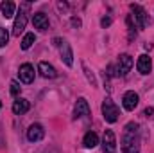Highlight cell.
<instances>
[{
    "instance_id": "obj_21",
    "label": "cell",
    "mask_w": 154,
    "mask_h": 153,
    "mask_svg": "<svg viewBox=\"0 0 154 153\" xmlns=\"http://www.w3.org/2000/svg\"><path fill=\"white\" fill-rule=\"evenodd\" d=\"M20 92H22L20 83H18V81H11V94H13V96H20Z\"/></svg>"
},
{
    "instance_id": "obj_14",
    "label": "cell",
    "mask_w": 154,
    "mask_h": 153,
    "mask_svg": "<svg viewBox=\"0 0 154 153\" xmlns=\"http://www.w3.org/2000/svg\"><path fill=\"white\" fill-rule=\"evenodd\" d=\"M32 24H34V27L39 29V31H47V29H48V18H47L43 13L32 15Z\"/></svg>"
},
{
    "instance_id": "obj_1",
    "label": "cell",
    "mask_w": 154,
    "mask_h": 153,
    "mask_svg": "<svg viewBox=\"0 0 154 153\" xmlns=\"http://www.w3.org/2000/svg\"><path fill=\"white\" fill-rule=\"evenodd\" d=\"M138 124L136 122H127L124 128V135H122V151L124 153H140V132H138Z\"/></svg>"
},
{
    "instance_id": "obj_6",
    "label": "cell",
    "mask_w": 154,
    "mask_h": 153,
    "mask_svg": "<svg viewBox=\"0 0 154 153\" xmlns=\"http://www.w3.org/2000/svg\"><path fill=\"white\" fill-rule=\"evenodd\" d=\"M102 148H104V153H115L116 151V137H115V133H113V130H106L104 132Z\"/></svg>"
},
{
    "instance_id": "obj_16",
    "label": "cell",
    "mask_w": 154,
    "mask_h": 153,
    "mask_svg": "<svg viewBox=\"0 0 154 153\" xmlns=\"http://www.w3.org/2000/svg\"><path fill=\"white\" fill-rule=\"evenodd\" d=\"M0 9H2V16L4 18H11L14 15V11H16V5L11 0H5V2L0 4Z\"/></svg>"
},
{
    "instance_id": "obj_17",
    "label": "cell",
    "mask_w": 154,
    "mask_h": 153,
    "mask_svg": "<svg viewBox=\"0 0 154 153\" xmlns=\"http://www.w3.org/2000/svg\"><path fill=\"white\" fill-rule=\"evenodd\" d=\"M97 144H99V135L95 132H88L84 135V146L86 148H95Z\"/></svg>"
},
{
    "instance_id": "obj_12",
    "label": "cell",
    "mask_w": 154,
    "mask_h": 153,
    "mask_svg": "<svg viewBox=\"0 0 154 153\" xmlns=\"http://www.w3.org/2000/svg\"><path fill=\"white\" fill-rule=\"evenodd\" d=\"M74 114H75L77 119H81V117H88V115H90V105H88V101H86L84 97L77 99V105H75Z\"/></svg>"
},
{
    "instance_id": "obj_8",
    "label": "cell",
    "mask_w": 154,
    "mask_h": 153,
    "mask_svg": "<svg viewBox=\"0 0 154 153\" xmlns=\"http://www.w3.org/2000/svg\"><path fill=\"white\" fill-rule=\"evenodd\" d=\"M133 69V58L129 54H122L118 58V76H127V72Z\"/></svg>"
},
{
    "instance_id": "obj_25",
    "label": "cell",
    "mask_w": 154,
    "mask_h": 153,
    "mask_svg": "<svg viewBox=\"0 0 154 153\" xmlns=\"http://www.w3.org/2000/svg\"><path fill=\"white\" fill-rule=\"evenodd\" d=\"M0 108H2V101H0Z\"/></svg>"
},
{
    "instance_id": "obj_13",
    "label": "cell",
    "mask_w": 154,
    "mask_h": 153,
    "mask_svg": "<svg viewBox=\"0 0 154 153\" xmlns=\"http://www.w3.org/2000/svg\"><path fill=\"white\" fill-rule=\"evenodd\" d=\"M38 70H39V74L43 77H47V79H54V77L57 76V72H56V69L52 67V65H48L47 61H41L38 65Z\"/></svg>"
},
{
    "instance_id": "obj_20",
    "label": "cell",
    "mask_w": 154,
    "mask_h": 153,
    "mask_svg": "<svg viewBox=\"0 0 154 153\" xmlns=\"http://www.w3.org/2000/svg\"><path fill=\"white\" fill-rule=\"evenodd\" d=\"M7 40H9V34L4 27H0V47H5L7 45Z\"/></svg>"
},
{
    "instance_id": "obj_18",
    "label": "cell",
    "mask_w": 154,
    "mask_h": 153,
    "mask_svg": "<svg viewBox=\"0 0 154 153\" xmlns=\"http://www.w3.org/2000/svg\"><path fill=\"white\" fill-rule=\"evenodd\" d=\"M34 41H36V36H34V33H27V34L23 36V40H22V49H23V50L31 49Z\"/></svg>"
},
{
    "instance_id": "obj_3",
    "label": "cell",
    "mask_w": 154,
    "mask_h": 153,
    "mask_svg": "<svg viewBox=\"0 0 154 153\" xmlns=\"http://www.w3.org/2000/svg\"><path fill=\"white\" fill-rule=\"evenodd\" d=\"M131 11H133V16L131 18H134L138 29H145L147 24H149V15L145 13V9L140 4H131Z\"/></svg>"
},
{
    "instance_id": "obj_2",
    "label": "cell",
    "mask_w": 154,
    "mask_h": 153,
    "mask_svg": "<svg viewBox=\"0 0 154 153\" xmlns=\"http://www.w3.org/2000/svg\"><path fill=\"white\" fill-rule=\"evenodd\" d=\"M27 11H29V4H22L20 5V13L14 20V25H13V34L14 36H20V33H23L25 25H27Z\"/></svg>"
},
{
    "instance_id": "obj_22",
    "label": "cell",
    "mask_w": 154,
    "mask_h": 153,
    "mask_svg": "<svg viewBox=\"0 0 154 153\" xmlns=\"http://www.w3.org/2000/svg\"><path fill=\"white\" fill-rule=\"evenodd\" d=\"M100 24H102V27H108V25H111V18H109V16H106V18H102V22H100Z\"/></svg>"
},
{
    "instance_id": "obj_5",
    "label": "cell",
    "mask_w": 154,
    "mask_h": 153,
    "mask_svg": "<svg viewBox=\"0 0 154 153\" xmlns=\"http://www.w3.org/2000/svg\"><path fill=\"white\" fill-rule=\"evenodd\" d=\"M54 43L59 47V52H61L63 61H65L68 67H72V65H74V52H72L70 43H66L65 40H59V38H54Z\"/></svg>"
},
{
    "instance_id": "obj_7",
    "label": "cell",
    "mask_w": 154,
    "mask_h": 153,
    "mask_svg": "<svg viewBox=\"0 0 154 153\" xmlns=\"http://www.w3.org/2000/svg\"><path fill=\"white\" fill-rule=\"evenodd\" d=\"M43 137H45V130H43V126L38 124V122L31 124V128L27 130V139H29L31 142H39Z\"/></svg>"
},
{
    "instance_id": "obj_23",
    "label": "cell",
    "mask_w": 154,
    "mask_h": 153,
    "mask_svg": "<svg viewBox=\"0 0 154 153\" xmlns=\"http://www.w3.org/2000/svg\"><path fill=\"white\" fill-rule=\"evenodd\" d=\"M72 25H75V27H81V20H79V18H72Z\"/></svg>"
},
{
    "instance_id": "obj_4",
    "label": "cell",
    "mask_w": 154,
    "mask_h": 153,
    "mask_svg": "<svg viewBox=\"0 0 154 153\" xmlns=\"http://www.w3.org/2000/svg\"><path fill=\"white\" fill-rule=\"evenodd\" d=\"M102 115H104L106 122H116V119L120 115V110H118V106L111 99H104V103H102Z\"/></svg>"
},
{
    "instance_id": "obj_10",
    "label": "cell",
    "mask_w": 154,
    "mask_h": 153,
    "mask_svg": "<svg viewBox=\"0 0 154 153\" xmlns=\"http://www.w3.org/2000/svg\"><path fill=\"white\" fill-rule=\"evenodd\" d=\"M18 74H20V81L22 83H32L34 81V67L31 65V63H23L22 67H20V70H18Z\"/></svg>"
},
{
    "instance_id": "obj_9",
    "label": "cell",
    "mask_w": 154,
    "mask_h": 153,
    "mask_svg": "<svg viewBox=\"0 0 154 153\" xmlns=\"http://www.w3.org/2000/svg\"><path fill=\"white\" fill-rule=\"evenodd\" d=\"M122 105H124V108L125 110H134L136 106H138V94L134 92V90H129V92H125L124 94V97H122Z\"/></svg>"
},
{
    "instance_id": "obj_19",
    "label": "cell",
    "mask_w": 154,
    "mask_h": 153,
    "mask_svg": "<svg viewBox=\"0 0 154 153\" xmlns=\"http://www.w3.org/2000/svg\"><path fill=\"white\" fill-rule=\"evenodd\" d=\"M82 69H84V72H86V77H88V81L91 83V86H97V79H95V76L90 72V69L86 67V63H82Z\"/></svg>"
},
{
    "instance_id": "obj_15",
    "label": "cell",
    "mask_w": 154,
    "mask_h": 153,
    "mask_svg": "<svg viewBox=\"0 0 154 153\" xmlns=\"http://www.w3.org/2000/svg\"><path fill=\"white\" fill-rule=\"evenodd\" d=\"M29 108H31V103L27 99H16L13 103V112L16 115H22V114H25V112H29Z\"/></svg>"
},
{
    "instance_id": "obj_11",
    "label": "cell",
    "mask_w": 154,
    "mask_h": 153,
    "mask_svg": "<svg viewBox=\"0 0 154 153\" xmlns=\"http://www.w3.org/2000/svg\"><path fill=\"white\" fill-rule=\"evenodd\" d=\"M136 69H138L140 74H149L151 69H152V60H151L147 54H142V56L138 58V61H136Z\"/></svg>"
},
{
    "instance_id": "obj_24",
    "label": "cell",
    "mask_w": 154,
    "mask_h": 153,
    "mask_svg": "<svg viewBox=\"0 0 154 153\" xmlns=\"http://www.w3.org/2000/svg\"><path fill=\"white\" fill-rule=\"evenodd\" d=\"M152 112H154L152 108H147V110H145V112H143V115H147V117H149V115L152 114Z\"/></svg>"
}]
</instances>
